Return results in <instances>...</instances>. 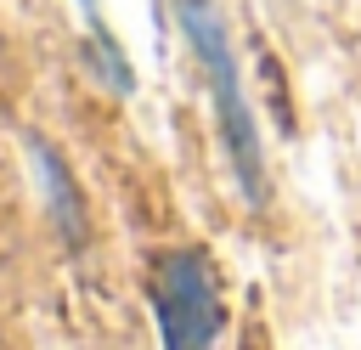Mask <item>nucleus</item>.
Wrapping results in <instances>:
<instances>
[{"label":"nucleus","instance_id":"f257e3e1","mask_svg":"<svg viewBox=\"0 0 361 350\" xmlns=\"http://www.w3.org/2000/svg\"><path fill=\"white\" fill-rule=\"evenodd\" d=\"M180 11V28L203 62V79H209V96H214V113H220V141H226V158H231V175L243 186V198L259 209L265 203V152H259V124L248 113V96H243V79H237V56H231V40H226V23L209 11V0H175Z\"/></svg>","mask_w":361,"mask_h":350},{"label":"nucleus","instance_id":"f03ea898","mask_svg":"<svg viewBox=\"0 0 361 350\" xmlns=\"http://www.w3.org/2000/svg\"><path fill=\"white\" fill-rule=\"evenodd\" d=\"M152 316L164 350H214L226 327L220 282L203 248H169L152 265Z\"/></svg>","mask_w":361,"mask_h":350},{"label":"nucleus","instance_id":"7ed1b4c3","mask_svg":"<svg viewBox=\"0 0 361 350\" xmlns=\"http://www.w3.org/2000/svg\"><path fill=\"white\" fill-rule=\"evenodd\" d=\"M28 152H34V169H39V186H45V209H51V220H56V231L68 237V243H85V203H79V186H73V175H68V164L56 158V147L51 141H28Z\"/></svg>","mask_w":361,"mask_h":350}]
</instances>
